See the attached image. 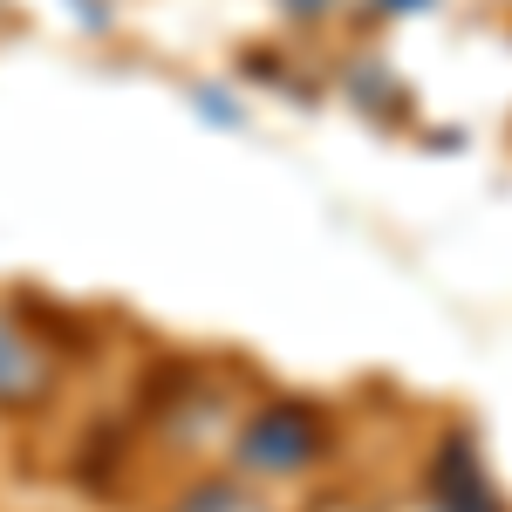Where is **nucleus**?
Segmentation results:
<instances>
[{
  "instance_id": "obj_2",
  "label": "nucleus",
  "mask_w": 512,
  "mask_h": 512,
  "mask_svg": "<svg viewBox=\"0 0 512 512\" xmlns=\"http://www.w3.org/2000/svg\"><path fill=\"white\" fill-rule=\"evenodd\" d=\"M260 451H294V465H308V458H315V424H308L301 410H280V424L267 417L260 431L246 437V465H253Z\"/></svg>"
},
{
  "instance_id": "obj_1",
  "label": "nucleus",
  "mask_w": 512,
  "mask_h": 512,
  "mask_svg": "<svg viewBox=\"0 0 512 512\" xmlns=\"http://www.w3.org/2000/svg\"><path fill=\"white\" fill-rule=\"evenodd\" d=\"M55 383V362L35 335H21L14 321L0 315V403H35Z\"/></svg>"
}]
</instances>
